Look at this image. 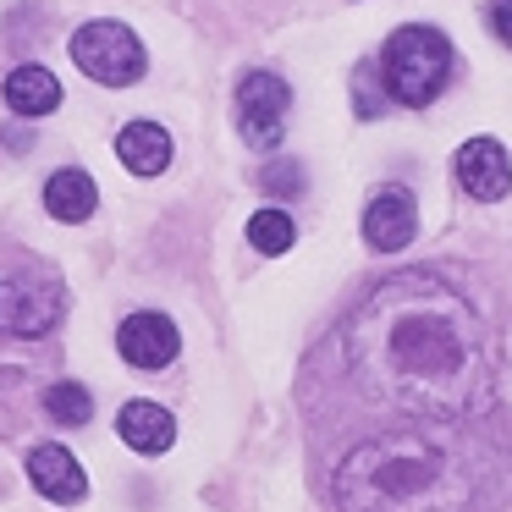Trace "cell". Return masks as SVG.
Here are the masks:
<instances>
[{
    "label": "cell",
    "mask_w": 512,
    "mask_h": 512,
    "mask_svg": "<svg viewBox=\"0 0 512 512\" xmlns=\"http://www.w3.org/2000/svg\"><path fill=\"white\" fill-rule=\"evenodd\" d=\"M342 397L369 413V430H413L485 452L512 413V331L496 298L463 270L419 265L380 276L331 331Z\"/></svg>",
    "instance_id": "6da1fadb"
},
{
    "label": "cell",
    "mask_w": 512,
    "mask_h": 512,
    "mask_svg": "<svg viewBox=\"0 0 512 512\" xmlns=\"http://www.w3.org/2000/svg\"><path fill=\"white\" fill-rule=\"evenodd\" d=\"M490 468H512V457L413 430H358L336 452L331 501L336 512H474Z\"/></svg>",
    "instance_id": "7a4b0ae2"
},
{
    "label": "cell",
    "mask_w": 512,
    "mask_h": 512,
    "mask_svg": "<svg viewBox=\"0 0 512 512\" xmlns=\"http://www.w3.org/2000/svg\"><path fill=\"white\" fill-rule=\"evenodd\" d=\"M452 78V45H446L441 28H424V23H408L386 39L380 50V83L397 105L408 111H424L435 94L446 89Z\"/></svg>",
    "instance_id": "3957f363"
},
{
    "label": "cell",
    "mask_w": 512,
    "mask_h": 512,
    "mask_svg": "<svg viewBox=\"0 0 512 512\" xmlns=\"http://www.w3.org/2000/svg\"><path fill=\"white\" fill-rule=\"evenodd\" d=\"M72 61L105 89H127V83L144 78V45H138L133 28L111 23V17H94L72 34Z\"/></svg>",
    "instance_id": "277c9868"
},
{
    "label": "cell",
    "mask_w": 512,
    "mask_h": 512,
    "mask_svg": "<svg viewBox=\"0 0 512 512\" xmlns=\"http://www.w3.org/2000/svg\"><path fill=\"white\" fill-rule=\"evenodd\" d=\"M287 111H292V89L276 72H248L237 83V127L254 149H276L287 133Z\"/></svg>",
    "instance_id": "5b68a950"
},
{
    "label": "cell",
    "mask_w": 512,
    "mask_h": 512,
    "mask_svg": "<svg viewBox=\"0 0 512 512\" xmlns=\"http://www.w3.org/2000/svg\"><path fill=\"white\" fill-rule=\"evenodd\" d=\"M61 309V281H0V336H45Z\"/></svg>",
    "instance_id": "8992f818"
},
{
    "label": "cell",
    "mask_w": 512,
    "mask_h": 512,
    "mask_svg": "<svg viewBox=\"0 0 512 512\" xmlns=\"http://www.w3.org/2000/svg\"><path fill=\"white\" fill-rule=\"evenodd\" d=\"M457 188H463L468 199H479V204L507 199V188H512L507 149H501L496 138H468V144L457 149Z\"/></svg>",
    "instance_id": "52a82bcc"
},
{
    "label": "cell",
    "mask_w": 512,
    "mask_h": 512,
    "mask_svg": "<svg viewBox=\"0 0 512 512\" xmlns=\"http://www.w3.org/2000/svg\"><path fill=\"white\" fill-rule=\"evenodd\" d=\"M419 232V204H413L408 188H380L364 210V243L380 248V254H397V248L413 243Z\"/></svg>",
    "instance_id": "ba28073f"
},
{
    "label": "cell",
    "mask_w": 512,
    "mask_h": 512,
    "mask_svg": "<svg viewBox=\"0 0 512 512\" xmlns=\"http://www.w3.org/2000/svg\"><path fill=\"white\" fill-rule=\"evenodd\" d=\"M116 353L127 358L133 369H160L177 358V325L166 314H127L122 331H116Z\"/></svg>",
    "instance_id": "9c48e42d"
},
{
    "label": "cell",
    "mask_w": 512,
    "mask_h": 512,
    "mask_svg": "<svg viewBox=\"0 0 512 512\" xmlns=\"http://www.w3.org/2000/svg\"><path fill=\"white\" fill-rule=\"evenodd\" d=\"M28 479L39 485V496H50L56 507H78L83 496H89V474H83V463L67 452V446H34L28 452Z\"/></svg>",
    "instance_id": "30bf717a"
},
{
    "label": "cell",
    "mask_w": 512,
    "mask_h": 512,
    "mask_svg": "<svg viewBox=\"0 0 512 512\" xmlns=\"http://www.w3.org/2000/svg\"><path fill=\"white\" fill-rule=\"evenodd\" d=\"M116 155L133 177H160L171 166V133L160 122H127L116 133Z\"/></svg>",
    "instance_id": "8fae6325"
},
{
    "label": "cell",
    "mask_w": 512,
    "mask_h": 512,
    "mask_svg": "<svg viewBox=\"0 0 512 512\" xmlns=\"http://www.w3.org/2000/svg\"><path fill=\"white\" fill-rule=\"evenodd\" d=\"M116 435H122L133 452L160 457L171 441H177V424H171V413L160 408V402H127V408L116 413Z\"/></svg>",
    "instance_id": "7c38bea8"
},
{
    "label": "cell",
    "mask_w": 512,
    "mask_h": 512,
    "mask_svg": "<svg viewBox=\"0 0 512 512\" xmlns=\"http://www.w3.org/2000/svg\"><path fill=\"white\" fill-rule=\"evenodd\" d=\"M94 204H100V188H94V177L89 171H78V166H67V171H56V177L45 182V210L56 215V221H89L94 215Z\"/></svg>",
    "instance_id": "4fadbf2b"
},
{
    "label": "cell",
    "mask_w": 512,
    "mask_h": 512,
    "mask_svg": "<svg viewBox=\"0 0 512 512\" xmlns=\"http://www.w3.org/2000/svg\"><path fill=\"white\" fill-rule=\"evenodd\" d=\"M6 105H12L17 116H50L61 105V83H56V72H45V67H17V72H6Z\"/></svg>",
    "instance_id": "5bb4252c"
},
{
    "label": "cell",
    "mask_w": 512,
    "mask_h": 512,
    "mask_svg": "<svg viewBox=\"0 0 512 512\" xmlns=\"http://www.w3.org/2000/svg\"><path fill=\"white\" fill-rule=\"evenodd\" d=\"M298 243V226H292L287 210H254L248 215V248H259V254H287V248Z\"/></svg>",
    "instance_id": "9a60e30c"
},
{
    "label": "cell",
    "mask_w": 512,
    "mask_h": 512,
    "mask_svg": "<svg viewBox=\"0 0 512 512\" xmlns=\"http://www.w3.org/2000/svg\"><path fill=\"white\" fill-rule=\"evenodd\" d=\"M45 413L56 424H89L94 419V397L78 386V380H56V386L45 391Z\"/></svg>",
    "instance_id": "2e32d148"
},
{
    "label": "cell",
    "mask_w": 512,
    "mask_h": 512,
    "mask_svg": "<svg viewBox=\"0 0 512 512\" xmlns=\"http://www.w3.org/2000/svg\"><path fill=\"white\" fill-rule=\"evenodd\" d=\"M259 182H265V193H276V199H298V193L309 188V177H303L298 160H276V166H265Z\"/></svg>",
    "instance_id": "e0dca14e"
},
{
    "label": "cell",
    "mask_w": 512,
    "mask_h": 512,
    "mask_svg": "<svg viewBox=\"0 0 512 512\" xmlns=\"http://www.w3.org/2000/svg\"><path fill=\"white\" fill-rule=\"evenodd\" d=\"M485 23H490V34H496L501 45L512 50V0H490V6H485Z\"/></svg>",
    "instance_id": "ac0fdd59"
},
{
    "label": "cell",
    "mask_w": 512,
    "mask_h": 512,
    "mask_svg": "<svg viewBox=\"0 0 512 512\" xmlns=\"http://www.w3.org/2000/svg\"><path fill=\"white\" fill-rule=\"evenodd\" d=\"M0 144H6V149H28V144H34V133H23V127H6V133H0Z\"/></svg>",
    "instance_id": "d6986e66"
}]
</instances>
